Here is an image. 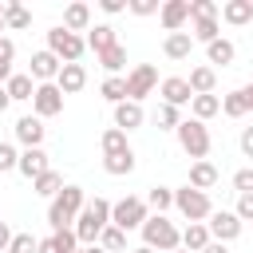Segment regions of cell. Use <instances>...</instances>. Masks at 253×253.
I'll use <instances>...</instances> for the list:
<instances>
[{
    "label": "cell",
    "instance_id": "cell-1",
    "mask_svg": "<svg viewBox=\"0 0 253 253\" xmlns=\"http://www.w3.org/2000/svg\"><path fill=\"white\" fill-rule=\"evenodd\" d=\"M111 206L115 202H107V198H91L87 202V210L75 217V237H79V245H99V233L111 225Z\"/></svg>",
    "mask_w": 253,
    "mask_h": 253
},
{
    "label": "cell",
    "instance_id": "cell-2",
    "mask_svg": "<svg viewBox=\"0 0 253 253\" xmlns=\"http://www.w3.org/2000/svg\"><path fill=\"white\" fill-rule=\"evenodd\" d=\"M142 245H150L154 253H174V249H182V229L166 213H150L142 225Z\"/></svg>",
    "mask_w": 253,
    "mask_h": 253
},
{
    "label": "cell",
    "instance_id": "cell-3",
    "mask_svg": "<svg viewBox=\"0 0 253 253\" xmlns=\"http://www.w3.org/2000/svg\"><path fill=\"white\" fill-rule=\"evenodd\" d=\"M146 217H150V206H146V198H134V194H126V198H119V202L111 206V225H119L123 233H130V229H142V225H146Z\"/></svg>",
    "mask_w": 253,
    "mask_h": 253
},
{
    "label": "cell",
    "instance_id": "cell-4",
    "mask_svg": "<svg viewBox=\"0 0 253 253\" xmlns=\"http://www.w3.org/2000/svg\"><path fill=\"white\" fill-rule=\"evenodd\" d=\"M174 206H178V213H182L186 221H210V213H213L210 194H206V190H194L190 182H186L182 190H174Z\"/></svg>",
    "mask_w": 253,
    "mask_h": 253
},
{
    "label": "cell",
    "instance_id": "cell-5",
    "mask_svg": "<svg viewBox=\"0 0 253 253\" xmlns=\"http://www.w3.org/2000/svg\"><path fill=\"white\" fill-rule=\"evenodd\" d=\"M47 51H51V55H59L63 63H79V55L87 51V40H83V36H75V32H67L63 24H55V28L47 32Z\"/></svg>",
    "mask_w": 253,
    "mask_h": 253
},
{
    "label": "cell",
    "instance_id": "cell-6",
    "mask_svg": "<svg viewBox=\"0 0 253 253\" xmlns=\"http://www.w3.org/2000/svg\"><path fill=\"white\" fill-rule=\"evenodd\" d=\"M174 134H178V146H182L190 158L206 162V154H210V130H206V123H198V119H182V126H178Z\"/></svg>",
    "mask_w": 253,
    "mask_h": 253
},
{
    "label": "cell",
    "instance_id": "cell-7",
    "mask_svg": "<svg viewBox=\"0 0 253 253\" xmlns=\"http://www.w3.org/2000/svg\"><path fill=\"white\" fill-rule=\"evenodd\" d=\"M154 87H158V67H154V63H138V67L126 75V99H130V103H142Z\"/></svg>",
    "mask_w": 253,
    "mask_h": 253
},
{
    "label": "cell",
    "instance_id": "cell-8",
    "mask_svg": "<svg viewBox=\"0 0 253 253\" xmlns=\"http://www.w3.org/2000/svg\"><path fill=\"white\" fill-rule=\"evenodd\" d=\"M206 225H210V237H213V241L229 245L233 237H241V225H245V221H241V217H237L233 210H213Z\"/></svg>",
    "mask_w": 253,
    "mask_h": 253
},
{
    "label": "cell",
    "instance_id": "cell-9",
    "mask_svg": "<svg viewBox=\"0 0 253 253\" xmlns=\"http://www.w3.org/2000/svg\"><path fill=\"white\" fill-rule=\"evenodd\" d=\"M32 111H36V119H55L63 111V91L55 83H40L32 95Z\"/></svg>",
    "mask_w": 253,
    "mask_h": 253
},
{
    "label": "cell",
    "instance_id": "cell-10",
    "mask_svg": "<svg viewBox=\"0 0 253 253\" xmlns=\"http://www.w3.org/2000/svg\"><path fill=\"white\" fill-rule=\"evenodd\" d=\"M59 67H63V59H59V55H51V51L43 47V51H36V55H32L28 75H32L36 83H55V79H59Z\"/></svg>",
    "mask_w": 253,
    "mask_h": 253
},
{
    "label": "cell",
    "instance_id": "cell-11",
    "mask_svg": "<svg viewBox=\"0 0 253 253\" xmlns=\"http://www.w3.org/2000/svg\"><path fill=\"white\" fill-rule=\"evenodd\" d=\"M158 91H162V103H170V107L194 103V91H190V83H186L182 75H166V79L158 83Z\"/></svg>",
    "mask_w": 253,
    "mask_h": 253
},
{
    "label": "cell",
    "instance_id": "cell-12",
    "mask_svg": "<svg viewBox=\"0 0 253 253\" xmlns=\"http://www.w3.org/2000/svg\"><path fill=\"white\" fill-rule=\"evenodd\" d=\"M43 134H47L43 119H36V115H24V119H16V142H20L24 150L40 146V142H43Z\"/></svg>",
    "mask_w": 253,
    "mask_h": 253
},
{
    "label": "cell",
    "instance_id": "cell-13",
    "mask_svg": "<svg viewBox=\"0 0 253 253\" xmlns=\"http://www.w3.org/2000/svg\"><path fill=\"white\" fill-rule=\"evenodd\" d=\"M24 178H40V174H47L51 170V162H47V154H43V146H32V150H20V166H16Z\"/></svg>",
    "mask_w": 253,
    "mask_h": 253
},
{
    "label": "cell",
    "instance_id": "cell-14",
    "mask_svg": "<svg viewBox=\"0 0 253 253\" xmlns=\"http://www.w3.org/2000/svg\"><path fill=\"white\" fill-rule=\"evenodd\" d=\"M51 206H59L67 217H79V213L87 210V194H83V186H63V190L51 198Z\"/></svg>",
    "mask_w": 253,
    "mask_h": 253
},
{
    "label": "cell",
    "instance_id": "cell-15",
    "mask_svg": "<svg viewBox=\"0 0 253 253\" xmlns=\"http://www.w3.org/2000/svg\"><path fill=\"white\" fill-rule=\"evenodd\" d=\"M158 20H162L166 32H182V24L190 20V0H166L162 12H158Z\"/></svg>",
    "mask_w": 253,
    "mask_h": 253
},
{
    "label": "cell",
    "instance_id": "cell-16",
    "mask_svg": "<svg viewBox=\"0 0 253 253\" xmlns=\"http://www.w3.org/2000/svg\"><path fill=\"white\" fill-rule=\"evenodd\" d=\"M83 83H87V67H83V63H63V67H59V79H55V87H59L63 95H75V91H83Z\"/></svg>",
    "mask_w": 253,
    "mask_h": 253
},
{
    "label": "cell",
    "instance_id": "cell-17",
    "mask_svg": "<svg viewBox=\"0 0 253 253\" xmlns=\"http://www.w3.org/2000/svg\"><path fill=\"white\" fill-rule=\"evenodd\" d=\"M142 123H146L142 103H130V99H126V103H119V107H115V126H119V130H138Z\"/></svg>",
    "mask_w": 253,
    "mask_h": 253
},
{
    "label": "cell",
    "instance_id": "cell-18",
    "mask_svg": "<svg viewBox=\"0 0 253 253\" xmlns=\"http://www.w3.org/2000/svg\"><path fill=\"white\" fill-rule=\"evenodd\" d=\"M40 253H79L75 229H59V233H51V237H40Z\"/></svg>",
    "mask_w": 253,
    "mask_h": 253
},
{
    "label": "cell",
    "instance_id": "cell-19",
    "mask_svg": "<svg viewBox=\"0 0 253 253\" xmlns=\"http://www.w3.org/2000/svg\"><path fill=\"white\" fill-rule=\"evenodd\" d=\"M63 28H67V32H75V36H79V32H91V8H87V4H79V0H75V4H67V8H63Z\"/></svg>",
    "mask_w": 253,
    "mask_h": 253
},
{
    "label": "cell",
    "instance_id": "cell-20",
    "mask_svg": "<svg viewBox=\"0 0 253 253\" xmlns=\"http://www.w3.org/2000/svg\"><path fill=\"white\" fill-rule=\"evenodd\" d=\"M4 87H8V99H12V103H24V99L32 103V95H36V87H40V83H36L28 71H16V75H12Z\"/></svg>",
    "mask_w": 253,
    "mask_h": 253
},
{
    "label": "cell",
    "instance_id": "cell-21",
    "mask_svg": "<svg viewBox=\"0 0 253 253\" xmlns=\"http://www.w3.org/2000/svg\"><path fill=\"white\" fill-rule=\"evenodd\" d=\"M210 241H213V237H210V225H206V221H190V225L182 229V249H190V253H202Z\"/></svg>",
    "mask_w": 253,
    "mask_h": 253
},
{
    "label": "cell",
    "instance_id": "cell-22",
    "mask_svg": "<svg viewBox=\"0 0 253 253\" xmlns=\"http://www.w3.org/2000/svg\"><path fill=\"white\" fill-rule=\"evenodd\" d=\"M119 43V36H115V28L111 24H95L91 32H87V47L95 51V55H103V51H111Z\"/></svg>",
    "mask_w": 253,
    "mask_h": 253
},
{
    "label": "cell",
    "instance_id": "cell-23",
    "mask_svg": "<svg viewBox=\"0 0 253 253\" xmlns=\"http://www.w3.org/2000/svg\"><path fill=\"white\" fill-rule=\"evenodd\" d=\"M162 51H166V59H190V51H194V36H190V32H170L166 43H162Z\"/></svg>",
    "mask_w": 253,
    "mask_h": 253
},
{
    "label": "cell",
    "instance_id": "cell-24",
    "mask_svg": "<svg viewBox=\"0 0 253 253\" xmlns=\"http://www.w3.org/2000/svg\"><path fill=\"white\" fill-rule=\"evenodd\" d=\"M221 20L233 24V28L249 24V20H253V0H225V4H221Z\"/></svg>",
    "mask_w": 253,
    "mask_h": 253
},
{
    "label": "cell",
    "instance_id": "cell-25",
    "mask_svg": "<svg viewBox=\"0 0 253 253\" xmlns=\"http://www.w3.org/2000/svg\"><path fill=\"white\" fill-rule=\"evenodd\" d=\"M186 83H190L194 95H213V87H217V71H213V67H194Z\"/></svg>",
    "mask_w": 253,
    "mask_h": 253
},
{
    "label": "cell",
    "instance_id": "cell-26",
    "mask_svg": "<svg viewBox=\"0 0 253 253\" xmlns=\"http://www.w3.org/2000/svg\"><path fill=\"white\" fill-rule=\"evenodd\" d=\"M190 186L194 190H213L217 186V166L213 162H194L190 166Z\"/></svg>",
    "mask_w": 253,
    "mask_h": 253
},
{
    "label": "cell",
    "instance_id": "cell-27",
    "mask_svg": "<svg viewBox=\"0 0 253 253\" xmlns=\"http://www.w3.org/2000/svg\"><path fill=\"white\" fill-rule=\"evenodd\" d=\"M4 24H8L12 32H24V28H32V12H28L20 0H8V8H4Z\"/></svg>",
    "mask_w": 253,
    "mask_h": 253
},
{
    "label": "cell",
    "instance_id": "cell-28",
    "mask_svg": "<svg viewBox=\"0 0 253 253\" xmlns=\"http://www.w3.org/2000/svg\"><path fill=\"white\" fill-rule=\"evenodd\" d=\"M103 170H107V174H115V178L130 174V170H134V150H123V154H103Z\"/></svg>",
    "mask_w": 253,
    "mask_h": 253
},
{
    "label": "cell",
    "instance_id": "cell-29",
    "mask_svg": "<svg viewBox=\"0 0 253 253\" xmlns=\"http://www.w3.org/2000/svg\"><path fill=\"white\" fill-rule=\"evenodd\" d=\"M206 55H210V63H221V67H229L233 63V55H237V47L229 43V40H213V43H206Z\"/></svg>",
    "mask_w": 253,
    "mask_h": 253
},
{
    "label": "cell",
    "instance_id": "cell-30",
    "mask_svg": "<svg viewBox=\"0 0 253 253\" xmlns=\"http://www.w3.org/2000/svg\"><path fill=\"white\" fill-rule=\"evenodd\" d=\"M190 111H194V119H198V123H206V119H213V115L221 111V99H217V95H194Z\"/></svg>",
    "mask_w": 253,
    "mask_h": 253
},
{
    "label": "cell",
    "instance_id": "cell-31",
    "mask_svg": "<svg viewBox=\"0 0 253 253\" xmlns=\"http://www.w3.org/2000/svg\"><path fill=\"white\" fill-rule=\"evenodd\" d=\"M32 190H36L40 198H55V194L63 190V174H59V170H47V174H40V178L32 182Z\"/></svg>",
    "mask_w": 253,
    "mask_h": 253
},
{
    "label": "cell",
    "instance_id": "cell-32",
    "mask_svg": "<svg viewBox=\"0 0 253 253\" xmlns=\"http://www.w3.org/2000/svg\"><path fill=\"white\" fill-rule=\"evenodd\" d=\"M99 67H103L107 75H119V71L126 67V47H123V43H115L111 51H103V55H99Z\"/></svg>",
    "mask_w": 253,
    "mask_h": 253
},
{
    "label": "cell",
    "instance_id": "cell-33",
    "mask_svg": "<svg viewBox=\"0 0 253 253\" xmlns=\"http://www.w3.org/2000/svg\"><path fill=\"white\" fill-rule=\"evenodd\" d=\"M99 142H103V154H123V150H130V142H126V130H119V126H107Z\"/></svg>",
    "mask_w": 253,
    "mask_h": 253
},
{
    "label": "cell",
    "instance_id": "cell-34",
    "mask_svg": "<svg viewBox=\"0 0 253 253\" xmlns=\"http://www.w3.org/2000/svg\"><path fill=\"white\" fill-rule=\"evenodd\" d=\"M103 99L115 103V107L126 103V79H123V75H107V79H103Z\"/></svg>",
    "mask_w": 253,
    "mask_h": 253
},
{
    "label": "cell",
    "instance_id": "cell-35",
    "mask_svg": "<svg viewBox=\"0 0 253 253\" xmlns=\"http://www.w3.org/2000/svg\"><path fill=\"white\" fill-rule=\"evenodd\" d=\"M146 206H150L154 213H166V210L174 206V190H166V186H150V194H146Z\"/></svg>",
    "mask_w": 253,
    "mask_h": 253
},
{
    "label": "cell",
    "instance_id": "cell-36",
    "mask_svg": "<svg viewBox=\"0 0 253 253\" xmlns=\"http://www.w3.org/2000/svg\"><path fill=\"white\" fill-rule=\"evenodd\" d=\"M99 245H103L107 253H123V249H126V233H123L119 225H107V229L99 233Z\"/></svg>",
    "mask_w": 253,
    "mask_h": 253
},
{
    "label": "cell",
    "instance_id": "cell-37",
    "mask_svg": "<svg viewBox=\"0 0 253 253\" xmlns=\"http://www.w3.org/2000/svg\"><path fill=\"white\" fill-rule=\"evenodd\" d=\"M221 111H225L229 119H241V115L249 111V103H245V95H241V91H229V95L221 99Z\"/></svg>",
    "mask_w": 253,
    "mask_h": 253
},
{
    "label": "cell",
    "instance_id": "cell-38",
    "mask_svg": "<svg viewBox=\"0 0 253 253\" xmlns=\"http://www.w3.org/2000/svg\"><path fill=\"white\" fill-rule=\"evenodd\" d=\"M154 119H158V126H162V130H178V126H182V111H178V107H170V103H162Z\"/></svg>",
    "mask_w": 253,
    "mask_h": 253
},
{
    "label": "cell",
    "instance_id": "cell-39",
    "mask_svg": "<svg viewBox=\"0 0 253 253\" xmlns=\"http://www.w3.org/2000/svg\"><path fill=\"white\" fill-rule=\"evenodd\" d=\"M198 43H213L217 40V20H194V32H190Z\"/></svg>",
    "mask_w": 253,
    "mask_h": 253
},
{
    "label": "cell",
    "instance_id": "cell-40",
    "mask_svg": "<svg viewBox=\"0 0 253 253\" xmlns=\"http://www.w3.org/2000/svg\"><path fill=\"white\" fill-rule=\"evenodd\" d=\"M190 20H217V4L213 0H190Z\"/></svg>",
    "mask_w": 253,
    "mask_h": 253
},
{
    "label": "cell",
    "instance_id": "cell-41",
    "mask_svg": "<svg viewBox=\"0 0 253 253\" xmlns=\"http://www.w3.org/2000/svg\"><path fill=\"white\" fill-rule=\"evenodd\" d=\"M8 253H40V237H32V233H16L12 245H8Z\"/></svg>",
    "mask_w": 253,
    "mask_h": 253
},
{
    "label": "cell",
    "instance_id": "cell-42",
    "mask_svg": "<svg viewBox=\"0 0 253 253\" xmlns=\"http://www.w3.org/2000/svg\"><path fill=\"white\" fill-rule=\"evenodd\" d=\"M20 166V150L12 146V142H0V174H8V170H16Z\"/></svg>",
    "mask_w": 253,
    "mask_h": 253
},
{
    "label": "cell",
    "instance_id": "cell-43",
    "mask_svg": "<svg viewBox=\"0 0 253 253\" xmlns=\"http://www.w3.org/2000/svg\"><path fill=\"white\" fill-rule=\"evenodd\" d=\"M126 8H130L134 16H154V12H162L158 0H126Z\"/></svg>",
    "mask_w": 253,
    "mask_h": 253
},
{
    "label": "cell",
    "instance_id": "cell-44",
    "mask_svg": "<svg viewBox=\"0 0 253 253\" xmlns=\"http://www.w3.org/2000/svg\"><path fill=\"white\" fill-rule=\"evenodd\" d=\"M233 190H237V194H253V170H249V166L233 174Z\"/></svg>",
    "mask_w": 253,
    "mask_h": 253
},
{
    "label": "cell",
    "instance_id": "cell-45",
    "mask_svg": "<svg viewBox=\"0 0 253 253\" xmlns=\"http://www.w3.org/2000/svg\"><path fill=\"white\" fill-rule=\"evenodd\" d=\"M241 221H253V194H237V210H233Z\"/></svg>",
    "mask_w": 253,
    "mask_h": 253
},
{
    "label": "cell",
    "instance_id": "cell-46",
    "mask_svg": "<svg viewBox=\"0 0 253 253\" xmlns=\"http://www.w3.org/2000/svg\"><path fill=\"white\" fill-rule=\"evenodd\" d=\"M12 59H16V43L8 36H0V63H12Z\"/></svg>",
    "mask_w": 253,
    "mask_h": 253
},
{
    "label": "cell",
    "instance_id": "cell-47",
    "mask_svg": "<svg viewBox=\"0 0 253 253\" xmlns=\"http://www.w3.org/2000/svg\"><path fill=\"white\" fill-rule=\"evenodd\" d=\"M99 8L107 16H119V12H126V0H99Z\"/></svg>",
    "mask_w": 253,
    "mask_h": 253
},
{
    "label": "cell",
    "instance_id": "cell-48",
    "mask_svg": "<svg viewBox=\"0 0 253 253\" xmlns=\"http://www.w3.org/2000/svg\"><path fill=\"white\" fill-rule=\"evenodd\" d=\"M241 154H245V158H253V126H245V130H241Z\"/></svg>",
    "mask_w": 253,
    "mask_h": 253
},
{
    "label": "cell",
    "instance_id": "cell-49",
    "mask_svg": "<svg viewBox=\"0 0 253 253\" xmlns=\"http://www.w3.org/2000/svg\"><path fill=\"white\" fill-rule=\"evenodd\" d=\"M12 229H8V221H0V253H8V245H12Z\"/></svg>",
    "mask_w": 253,
    "mask_h": 253
},
{
    "label": "cell",
    "instance_id": "cell-50",
    "mask_svg": "<svg viewBox=\"0 0 253 253\" xmlns=\"http://www.w3.org/2000/svg\"><path fill=\"white\" fill-rule=\"evenodd\" d=\"M202 253H229V249H225V245H221V241H210V245H206V249H202Z\"/></svg>",
    "mask_w": 253,
    "mask_h": 253
},
{
    "label": "cell",
    "instance_id": "cell-51",
    "mask_svg": "<svg viewBox=\"0 0 253 253\" xmlns=\"http://www.w3.org/2000/svg\"><path fill=\"white\" fill-rule=\"evenodd\" d=\"M8 103H12V99H8V87H0V115L8 111Z\"/></svg>",
    "mask_w": 253,
    "mask_h": 253
},
{
    "label": "cell",
    "instance_id": "cell-52",
    "mask_svg": "<svg viewBox=\"0 0 253 253\" xmlns=\"http://www.w3.org/2000/svg\"><path fill=\"white\" fill-rule=\"evenodd\" d=\"M241 95H245V103H249V111H253V83H249V87H241Z\"/></svg>",
    "mask_w": 253,
    "mask_h": 253
},
{
    "label": "cell",
    "instance_id": "cell-53",
    "mask_svg": "<svg viewBox=\"0 0 253 253\" xmlns=\"http://www.w3.org/2000/svg\"><path fill=\"white\" fill-rule=\"evenodd\" d=\"M79 253H107V249H103V245H83Z\"/></svg>",
    "mask_w": 253,
    "mask_h": 253
},
{
    "label": "cell",
    "instance_id": "cell-54",
    "mask_svg": "<svg viewBox=\"0 0 253 253\" xmlns=\"http://www.w3.org/2000/svg\"><path fill=\"white\" fill-rule=\"evenodd\" d=\"M130 253H154V249H150V245H138V249H130Z\"/></svg>",
    "mask_w": 253,
    "mask_h": 253
},
{
    "label": "cell",
    "instance_id": "cell-55",
    "mask_svg": "<svg viewBox=\"0 0 253 253\" xmlns=\"http://www.w3.org/2000/svg\"><path fill=\"white\" fill-rule=\"evenodd\" d=\"M174 253H190V249H174Z\"/></svg>",
    "mask_w": 253,
    "mask_h": 253
}]
</instances>
